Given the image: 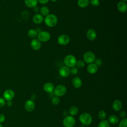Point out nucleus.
Masks as SVG:
<instances>
[{"instance_id": "obj_8", "label": "nucleus", "mask_w": 127, "mask_h": 127, "mask_svg": "<svg viewBox=\"0 0 127 127\" xmlns=\"http://www.w3.org/2000/svg\"><path fill=\"white\" fill-rule=\"evenodd\" d=\"M69 41L70 37L67 35L64 34L60 35L58 37L57 39V42L58 44L62 46H64L68 44Z\"/></svg>"}, {"instance_id": "obj_11", "label": "nucleus", "mask_w": 127, "mask_h": 127, "mask_svg": "<svg viewBox=\"0 0 127 127\" xmlns=\"http://www.w3.org/2000/svg\"><path fill=\"white\" fill-rule=\"evenodd\" d=\"M41 46V42L37 38L33 39L30 42V46L31 48L35 51H38L40 50Z\"/></svg>"}, {"instance_id": "obj_32", "label": "nucleus", "mask_w": 127, "mask_h": 127, "mask_svg": "<svg viewBox=\"0 0 127 127\" xmlns=\"http://www.w3.org/2000/svg\"><path fill=\"white\" fill-rule=\"evenodd\" d=\"M93 63H94L98 67L101 66L102 64V62L100 59H95Z\"/></svg>"}, {"instance_id": "obj_21", "label": "nucleus", "mask_w": 127, "mask_h": 127, "mask_svg": "<svg viewBox=\"0 0 127 127\" xmlns=\"http://www.w3.org/2000/svg\"><path fill=\"white\" fill-rule=\"evenodd\" d=\"M119 118L115 115H112L109 116L108 118V122L110 124L112 125H116L119 122Z\"/></svg>"}, {"instance_id": "obj_40", "label": "nucleus", "mask_w": 127, "mask_h": 127, "mask_svg": "<svg viewBox=\"0 0 127 127\" xmlns=\"http://www.w3.org/2000/svg\"><path fill=\"white\" fill-rule=\"evenodd\" d=\"M36 95L35 94H32V95H31V100H35V99H36Z\"/></svg>"}, {"instance_id": "obj_28", "label": "nucleus", "mask_w": 127, "mask_h": 127, "mask_svg": "<svg viewBox=\"0 0 127 127\" xmlns=\"http://www.w3.org/2000/svg\"><path fill=\"white\" fill-rule=\"evenodd\" d=\"M98 117L101 120H105V119L106 117V112L103 110H101L99 111V112L98 113Z\"/></svg>"}, {"instance_id": "obj_7", "label": "nucleus", "mask_w": 127, "mask_h": 127, "mask_svg": "<svg viewBox=\"0 0 127 127\" xmlns=\"http://www.w3.org/2000/svg\"><path fill=\"white\" fill-rule=\"evenodd\" d=\"M63 123L65 127H73L75 124V120L72 116H67L64 118Z\"/></svg>"}, {"instance_id": "obj_3", "label": "nucleus", "mask_w": 127, "mask_h": 127, "mask_svg": "<svg viewBox=\"0 0 127 127\" xmlns=\"http://www.w3.org/2000/svg\"><path fill=\"white\" fill-rule=\"evenodd\" d=\"M79 120L82 125L88 126L90 125L92 122V117L90 114L87 113H83L80 115Z\"/></svg>"}, {"instance_id": "obj_1", "label": "nucleus", "mask_w": 127, "mask_h": 127, "mask_svg": "<svg viewBox=\"0 0 127 127\" xmlns=\"http://www.w3.org/2000/svg\"><path fill=\"white\" fill-rule=\"evenodd\" d=\"M45 24L49 27H54L58 23V19L56 15L53 13L49 14L44 18Z\"/></svg>"}, {"instance_id": "obj_26", "label": "nucleus", "mask_w": 127, "mask_h": 127, "mask_svg": "<svg viewBox=\"0 0 127 127\" xmlns=\"http://www.w3.org/2000/svg\"><path fill=\"white\" fill-rule=\"evenodd\" d=\"M110 123L107 120H102L99 124L98 127H110Z\"/></svg>"}, {"instance_id": "obj_2", "label": "nucleus", "mask_w": 127, "mask_h": 127, "mask_svg": "<svg viewBox=\"0 0 127 127\" xmlns=\"http://www.w3.org/2000/svg\"><path fill=\"white\" fill-rule=\"evenodd\" d=\"M76 61V58L71 54L66 55L64 59V65L69 68L75 66Z\"/></svg>"}, {"instance_id": "obj_14", "label": "nucleus", "mask_w": 127, "mask_h": 127, "mask_svg": "<svg viewBox=\"0 0 127 127\" xmlns=\"http://www.w3.org/2000/svg\"><path fill=\"white\" fill-rule=\"evenodd\" d=\"M44 16L40 13H36L32 17V21L33 23L36 24H39L42 23L44 21Z\"/></svg>"}, {"instance_id": "obj_29", "label": "nucleus", "mask_w": 127, "mask_h": 127, "mask_svg": "<svg viewBox=\"0 0 127 127\" xmlns=\"http://www.w3.org/2000/svg\"><path fill=\"white\" fill-rule=\"evenodd\" d=\"M89 4H90L91 6L93 7H97L100 4V0H90Z\"/></svg>"}, {"instance_id": "obj_15", "label": "nucleus", "mask_w": 127, "mask_h": 127, "mask_svg": "<svg viewBox=\"0 0 127 127\" xmlns=\"http://www.w3.org/2000/svg\"><path fill=\"white\" fill-rule=\"evenodd\" d=\"M117 9L120 12H126L127 10V4L126 2L123 1H119L117 4Z\"/></svg>"}, {"instance_id": "obj_18", "label": "nucleus", "mask_w": 127, "mask_h": 127, "mask_svg": "<svg viewBox=\"0 0 127 127\" xmlns=\"http://www.w3.org/2000/svg\"><path fill=\"white\" fill-rule=\"evenodd\" d=\"M72 84L73 86L75 88H79L82 85V80L78 77H75L72 80Z\"/></svg>"}, {"instance_id": "obj_16", "label": "nucleus", "mask_w": 127, "mask_h": 127, "mask_svg": "<svg viewBox=\"0 0 127 127\" xmlns=\"http://www.w3.org/2000/svg\"><path fill=\"white\" fill-rule=\"evenodd\" d=\"M87 70L90 74H95L98 71V66L93 63L89 64L87 66Z\"/></svg>"}, {"instance_id": "obj_43", "label": "nucleus", "mask_w": 127, "mask_h": 127, "mask_svg": "<svg viewBox=\"0 0 127 127\" xmlns=\"http://www.w3.org/2000/svg\"><path fill=\"white\" fill-rule=\"evenodd\" d=\"M0 127H3V126H2V125H1V123H0Z\"/></svg>"}, {"instance_id": "obj_23", "label": "nucleus", "mask_w": 127, "mask_h": 127, "mask_svg": "<svg viewBox=\"0 0 127 127\" xmlns=\"http://www.w3.org/2000/svg\"><path fill=\"white\" fill-rule=\"evenodd\" d=\"M40 14H41L43 16H46L49 14H50V9L46 6H43L40 8Z\"/></svg>"}, {"instance_id": "obj_13", "label": "nucleus", "mask_w": 127, "mask_h": 127, "mask_svg": "<svg viewBox=\"0 0 127 127\" xmlns=\"http://www.w3.org/2000/svg\"><path fill=\"white\" fill-rule=\"evenodd\" d=\"M35 104L33 101L31 100H27L24 105V107L25 110L29 112H32L35 108Z\"/></svg>"}, {"instance_id": "obj_5", "label": "nucleus", "mask_w": 127, "mask_h": 127, "mask_svg": "<svg viewBox=\"0 0 127 127\" xmlns=\"http://www.w3.org/2000/svg\"><path fill=\"white\" fill-rule=\"evenodd\" d=\"M95 55L91 51H87L83 55V61L87 64L93 63L95 60Z\"/></svg>"}, {"instance_id": "obj_31", "label": "nucleus", "mask_w": 127, "mask_h": 127, "mask_svg": "<svg viewBox=\"0 0 127 127\" xmlns=\"http://www.w3.org/2000/svg\"><path fill=\"white\" fill-rule=\"evenodd\" d=\"M127 118L123 119L119 123V127H127Z\"/></svg>"}, {"instance_id": "obj_25", "label": "nucleus", "mask_w": 127, "mask_h": 127, "mask_svg": "<svg viewBox=\"0 0 127 127\" xmlns=\"http://www.w3.org/2000/svg\"><path fill=\"white\" fill-rule=\"evenodd\" d=\"M68 112H69V114L71 116H75V115H76L78 113V108L76 106H71L69 108Z\"/></svg>"}, {"instance_id": "obj_19", "label": "nucleus", "mask_w": 127, "mask_h": 127, "mask_svg": "<svg viewBox=\"0 0 127 127\" xmlns=\"http://www.w3.org/2000/svg\"><path fill=\"white\" fill-rule=\"evenodd\" d=\"M38 3L37 0H24L25 5L29 8H33L37 6Z\"/></svg>"}, {"instance_id": "obj_24", "label": "nucleus", "mask_w": 127, "mask_h": 127, "mask_svg": "<svg viewBox=\"0 0 127 127\" xmlns=\"http://www.w3.org/2000/svg\"><path fill=\"white\" fill-rule=\"evenodd\" d=\"M38 32L35 29H30L27 32V35L29 38L34 39L37 37Z\"/></svg>"}, {"instance_id": "obj_39", "label": "nucleus", "mask_w": 127, "mask_h": 127, "mask_svg": "<svg viewBox=\"0 0 127 127\" xmlns=\"http://www.w3.org/2000/svg\"><path fill=\"white\" fill-rule=\"evenodd\" d=\"M6 104L8 107H11L12 105V102L11 101H8L6 103Z\"/></svg>"}, {"instance_id": "obj_10", "label": "nucleus", "mask_w": 127, "mask_h": 127, "mask_svg": "<svg viewBox=\"0 0 127 127\" xmlns=\"http://www.w3.org/2000/svg\"><path fill=\"white\" fill-rule=\"evenodd\" d=\"M59 73L61 76L63 77H66L70 73V68L65 65H63L60 68Z\"/></svg>"}, {"instance_id": "obj_27", "label": "nucleus", "mask_w": 127, "mask_h": 127, "mask_svg": "<svg viewBox=\"0 0 127 127\" xmlns=\"http://www.w3.org/2000/svg\"><path fill=\"white\" fill-rule=\"evenodd\" d=\"M60 102V100L59 97L58 96H54L52 99V103L54 105H57L59 104Z\"/></svg>"}, {"instance_id": "obj_36", "label": "nucleus", "mask_w": 127, "mask_h": 127, "mask_svg": "<svg viewBox=\"0 0 127 127\" xmlns=\"http://www.w3.org/2000/svg\"><path fill=\"white\" fill-rule=\"evenodd\" d=\"M5 116L2 114H0V123H3L5 120Z\"/></svg>"}, {"instance_id": "obj_35", "label": "nucleus", "mask_w": 127, "mask_h": 127, "mask_svg": "<svg viewBox=\"0 0 127 127\" xmlns=\"http://www.w3.org/2000/svg\"><path fill=\"white\" fill-rule=\"evenodd\" d=\"M120 117L122 118V119H124V118H126V116H127V115H126V112L124 111H121L120 113Z\"/></svg>"}, {"instance_id": "obj_33", "label": "nucleus", "mask_w": 127, "mask_h": 127, "mask_svg": "<svg viewBox=\"0 0 127 127\" xmlns=\"http://www.w3.org/2000/svg\"><path fill=\"white\" fill-rule=\"evenodd\" d=\"M70 72L72 74H76L78 72V68L75 66L72 67L70 69Z\"/></svg>"}, {"instance_id": "obj_30", "label": "nucleus", "mask_w": 127, "mask_h": 127, "mask_svg": "<svg viewBox=\"0 0 127 127\" xmlns=\"http://www.w3.org/2000/svg\"><path fill=\"white\" fill-rule=\"evenodd\" d=\"M85 64V63L83 60H78L76 61L75 66H76L77 68H82Z\"/></svg>"}, {"instance_id": "obj_34", "label": "nucleus", "mask_w": 127, "mask_h": 127, "mask_svg": "<svg viewBox=\"0 0 127 127\" xmlns=\"http://www.w3.org/2000/svg\"><path fill=\"white\" fill-rule=\"evenodd\" d=\"M5 100L3 98L0 97V107H3L5 104Z\"/></svg>"}, {"instance_id": "obj_4", "label": "nucleus", "mask_w": 127, "mask_h": 127, "mask_svg": "<svg viewBox=\"0 0 127 127\" xmlns=\"http://www.w3.org/2000/svg\"><path fill=\"white\" fill-rule=\"evenodd\" d=\"M51 38V34L46 31H41L38 33L37 39L41 42H47L49 41Z\"/></svg>"}, {"instance_id": "obj_41", "label": "nucleus", "mask_w": 127, "mask_h": 127, "mask_svg": "<svg viewBox=\"0 0 127 127\" xmlns=\"http://www.w3.org/2000/svg\"><path fill=\"white\" fill-rule=\"evenodd\" d=\"M51 1H53V2H56V1H57L58 0H50Z\"/></svg>"}, {"instance_id": "obj_12", "label": "nucleus", "mask_w": 127, "mask_h": 127, "mask_svg": "<svg viewBox=\"0 0 127 127\" xmlns=\"http://www.w3.org/2000/svg\"><path fill=\"white\" fill-rule=\"evenodd\" d=\"M86 37L90 41H94L97 37V33L96 31L92 28L89 29L86 32Z\"/></svg>"}, {"instance_id": "obj_17", "label": "nucleus", "mask_w": 127, "mask_h": 127, "mask_svg": "<svg viewBox=\"0 0 127 127\" xmlns=\"http://www.w3.org/2000/svg\"><path fill=\"white\" fill-rule=\"evenodd\" d=\"M55 87L54 84L51 82H46L43 86V89L47 93H52L54 90Z\"/></svg>"}, {"instance_id": "obj_38", "label": "nucleus", "mask_w": 127, "mask_h": 127, "mask_svg": "<svg viewBox=\"0 0 127 127\" xmlns=\"http://www.w3.org/2000/svg\"><path fill=\"white\" fill-rule=\"evenodd\" d=\"M33 9H34V11L35 12H36V13H38V12H39L40 8H39V7H38L37 6H35V7H33Z\"/></svg>"}, {"instance_id": "obj_6", "label": "nucleus", "mask_w": 127, "mask_h": 127, "mask_svg": "<svg viewBox=\"0 0 127 127\" xmlns=\"http://www.w3.org/2000/svg\"><path fill=\"white\" fill-rule=\"evenodd\" d=\"M66 88L64 85H58L57 86L53 91L54 94L55 96L58 97H61L65 94L66 93Z\"/></svg>"}, {"instance_id": "obj_22", "label": "nucleus", "mask_w": 127, "mask_h": 127, "mask_svg": "<svg viewBox=\"0 0 127 127\" xmlns=\"http://www.w3.org/2000/svg\"><path fill=\"white\" fill-rule=\"evenodd\" d=\"M77 4L79 7L85 8L89 4V0H78Z\"/></svg>"}, {"instance_id": "obj_42", "label": "nucleus", "mask_w": 127, "mask_h": 127, "mask_svg": "<svg viewBox=\"0 0 127 127\" xmlns=\"http://www.w3.org/2000/svg\"><path fill=\"white\" fill-rule=\"evenodd\" d=\"M121 1H125V2H126L127 1V0H121Z\"/></svg>"}, {"instance_id": "obj_37", "label": "nucleus", "mask_w": 127, "mask_h": 127, "mask_svg": "<svg viewBox=\"0 0 127 127\" xmlns=\"http://www.w3.org/2000/svg\"><path fill=\"white\" fill-rule=\"evenodd\" d=\"M37 0L38 2H39L42 4H45L47 3L49 1V0Z\"/></svg>"}, {"instance_id": "obj_20", "label": "nucleus", "mask_w": 127, "mask_h": 127, "mask_svg": "<svg viewBox=\"0 0 127 127\" xmlns=\"http://www.w3.org/2000/svg\"><path fill=\"white\" fill-rule=\"evenodd\" d=\"M112 107L115 111H119L122 107V102L119 100H115L113 103Z\"/></svg>"}, {"instance_id": "obj_9", "label": "nucleus", "mask_w": 127, "mask_h": 127, "mask_svg": "<svg viewBox=\"0 0 127 127\" xmlns=\"http://www.w3.org/2000/svg\"><path fill=\"white\" fill-rule=\"evenodd\" d=\"M14 92L12 89H7L3 93V97L5 101H11L14 97Z\"/></svg>"}]
</instances>
